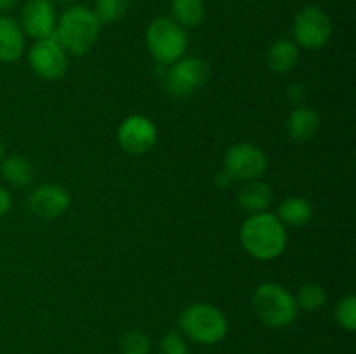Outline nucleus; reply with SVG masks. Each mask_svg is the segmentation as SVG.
Listing matches in <instances>:
<instances>
[{
  "mask_svg": "<svg viewBox=\"0 0 356 354\" xmlns=\"http://www.w3.org/2000/svg\"><path fill=\"white\" fill-rule=\"evenodd\" d=\"M273 203V189L261 180H247L238 191V205L250 214H261Z\"/></svg>",
  "mask_w": 356,
  "mask_h": 354,
  "instance_id": "4468645a",
  "label": "nucleus"
},
{
  "mask_svg": "<svg viewBox=\"0 0 356 354\" xmlns=\"http://www.w3.org/2000/svg\"><path fill=\"white\" fill-rule=\"evenodd\" d=\"M9 208H10L9 191L3 189V187H0V217L7 214V212H9Z\"/></svg>",
  "mask_w": 356,
  "mask_h": 354,
  "instance_id": "393cba45",
  "label": "nucleus"
},
{
  "mask_svg": "<svg viewBox=\"0 0 356 354\" xmlns=\"http://www.w3.org/2000/svg\"><path fill=\"white\" fill-rule=\"evenodd\" d=\"M229 180H232V179H229V177L226 176V174H221V176L218 177V184H219V186H226V184H228Z\"/></svg>",
  "mask_w": 356,
  "mask_h": 354,
  "instance_id": "cd10ccee",
  "label": "nucleus"
},
{
  "mask_svg": "<svg viewBox=\"0 0 356 354\" xmlns=\"http://www.w3.org/2000/svg\"><path fill=\"white\" fill-rule=\"evenodd\" d=\"M54 2L63 3V6H70V3H73V2H75V0H54Z\"/></svg>",
  "mask_w": 356,
  "mask_h": 354,
  "instance_id": "c85d7f7f",
  "label": "nucleus"
},
{
  "mask_svg": "<svg viewBox=\"0 0 356 354\" xmlns=\"http://www.w3.org/2000/svg\"><path fill=\"white\" fill-rule=\"evenodd\" d=\"M28 207L40 219H58L70 207V196L59 184H44L28 198Z\"/></svg>",
  "mask_w": 356,
  "mask_h": 354,
  "instance_id": "f8f14e48",
  "label": "nucleus"
},
{
  "mask_svg": "<svg viewBox=\"0 0 356 354\" xmlns=\"http://www.w3.org/2000/svg\"><path fill=\"white\" fill-rule=\"evenodd\" d=\"M318 125L320 118L316 115V111L306 106H298L296 110H292V113L287 118L289 135L296 142H305L315 137L316 130H318Z\"/></svg>",
  "mask_w": 356,
  "mask_h": 354,
  "instance_id": "2eb2a0df",
  "label": "nucleus"
},
{
  "mask_svg": "<svg viewBox=\"0 0 356 354\" xmlns=\"http://www.w3.org/2000/svg\"><path fill=\"white\" fill-rule=\"evenodd\" d=\"M31 69L37 76L44 80H58L66 71V54L65 49L59 44L54 33L47 38H42L33 44L28 54Z\"/></svg>",
  "mask_w": 356,
  "mask_h": 354,
  "instance_id": "1a4fd4ad",
  "label": "nucleus"
},
{
  "mask_svg": "<svg viewBox=\"0 0 356 354\" xmlns=\"http://www.w3.org/2000/svg\"><path fill=\"white\" fill-rule=\"evenodd\" d=\"M294 38L301 47L322 49L332 35V21L329 14L318 6H308L296 16L294 19Z\"/></svg>",
  "mask_w": 356,
  "mask_h": 354,
  "instance_id": "0eeeda50",
  "label": "nucleus"
},
{
  "mask_svg": "<svg viewBox=\"0 0 356 354\" xmlns=\"http://www.w3.org/2000/svg\"><path fill=\"white\" fill-rule=\"evenodd\" d=\"M146 45L159 65H174L186 52L188 38L176 21L156 17L146 30Z\"/></svg>",
  "mask_w": 356,
  "mask_h": 354,
  "instance_id": "39448f33",
  "label": "nucleus"
},
{
  "mask_svg": "<svg viewBox=\"0 0 356 354\" xmlns=\"http://www.w3.org/2000/svg\"><path fill=\"white\" fill-rule=\"evenodd\" d=\"M160 354H190L186 340L177 332H167L160 340Z\"/></svg>",
  "mask_w": 356,
  "mask_h": 354,
  "instance_id": "b1692460",
  "label": "nucleus"
},
{
  "mask_svg": "<svg viewBox=\"0 0 356 354\" xmlns=\"http://www.w3.org/2000/svg\"><path fill=\"white\" fill-rule=\"evenodd\" d=\"M257 318L270 328H282L291 325L298 316L296 297L277 283H263L256 288L252 297Z\"/></svg>",
  "mask_w": 356,
  "mask_h": 354,
  "instance_id": "7ed1b4c3",
  "label": "nucleus"
},
{
  "mask_svg": "<svg viewBox=\"0 0 356 354\" xmlns=\"http://www.w3.org/2000/svg\"><path fill=\"white\" fill-rule=\"evenodd\" d=\"M174 21L179 26L195 28L204 21L205 6L204 0H172L170 2Z\"/></svg>",
  "mask_w": 356,
  "mask_h": 354,
  "instance_id": "a211bd4d",
  "label": "nucleus"
},
{
  "mask_svg": "<svg viewBox=\"0 0 356 354\" xmlns=\"http://www.w3.org/2000/svg\"><path fill=\"white\" fill-rule=\"evenodd\" d=\"M266 165L263 149L250 142L232 146L225 155V174L233 180H256L263 176Z\"/></svg>",
  "mask_w": 356,
  "mask_h": 354,
  "instance_id": "6e6552de",
  "label": "nucleus"
},
{
  "mask_svg": "<svg viewBox=\"0 0 356 354\" xmlns=\"http://www.w3.org/2000/svg\"><path fill=\"white\" fill-rule=\"evenodd\" d=\"M240 242L252 257L271 260L282 255L287 246V231L280 219L268 212H261L243 222L240 229Z\"/></svg>",
  "mask_w": 356,
  "mask_h": 354,
  "instance_id": "f257e3e1",
  "label": "nucleus"
},
{
  "mask_svg": "<svg viewBox=\"0 0 356 354\" xmlns=\"http://www.w3.org/2000/svg\"><path fill=\"white\" fill-rule=\"evenodd\" d=\"M289 97H291L292 103H299V101L305 97V89L301 85H291L289 87Z\"/></svg>",
  "mask_w": 356,
  "mask_h": 354,
  "instance_id": "a878e982",
  "label": "nucleus"
},
{
  "mask_svg": "<svg viewBox=\"0 0 356 354\" xmlns=\"http://www.w3.org/2000/svg\"><path fill=\"white\" fill-rule=\"evenodd\" d=\"M2 151H3V149H2V142H0V158H2Z\"/></svg>",
  "mask_w": 356,
  "mask_h": 354,
  "instance_id": "c756f323",
  "label": "nucleus"
},
{
  "mask_svg": "<svg viewBox=\"0 0 356 354\" xmlns=\"http://www.w3.org/2000/svg\"><path fill=\"white\" fill-rule=\"evenodd\" d=\"M24 49V33L21 24L13 17L0 16V61L13 62L21 58Z\"/></svg>",
  "mask_w": 356,
  "mask_h": 354,
  "instance_id": "ddd939ff",
  "label": "nucleus"
},
{
  "mask_svg": "<svg viewBox=\"0 0 356 354\" xmlns=\"http://www.w3.org/2000/svg\"><path fill=\"white\" fill-rule=\"evenodd\" d=\"M211 78L209 62L200 58L176 61L163 76V89L174 99H188Z\"/></svg>",
  "mask_w": 356,
  "mask_h": 354,
  "instance_id": "423d86ee",
  "label": "nucleus"
},
{
  "mask_svg": "<svg viewBox=\"0 0 356 354\" xmlns=\"http://www.w3.org/2000/svg\"><path fill=\"white\" fill-rule=\"evenodd\" d=\"M117 137L122 149L131 155H145L155 146L156 128L149 118L143 115H132L122 121Z\"/></svg>",
  "mask_w": 356,
  "mask_h": 354,
  "instance_id": "9d476101",
  "label": "nucleus"
},
{
  "mask_svg": "<svg viewBox=\"0 0 356 354\" xmlns=\"http://www.w3.org/2000/svg\"><path fill=\"white\" fill-rule=\"evenodd\" d=\"M56 10L51 0H28L21 10V28L23 33L31 38L51 37L56 31Z\"/></svg>",
  "mask_w": 356,
  "mask_h": 354,
  "instance_id": "9b49d317",
  "label": "nucleus"
},
{
  "mask_svg": "<svg viewBox=\"0 0 356 354\" xmlns=\"http://www.w3.org/2000/svg\"><path fill=\"white\" fill-rule=\"evenodd\" d=\"M2 176L13 186L24 187L33 180V165L19 155L9 156L2 162Z\"/></svg>",
  "mask_w": 356,
  "mask_h": 354,
  "instance_id": "6ab92c4d",
  "label": "nucleus"
},
{
  "mask_svg": "<svg viewBox=\"0 0 356 354\" xmlns=\"http://www.w3.org/2000/svg\"><path fill=\"white\" fill-rule=\"evenodd\" d=\"M152 349V340L141 330H131L120 340L122 354H148Z\"/></svg>",
  "mask_w": 356,
  "mask_h": 354,
  "instance_id": "4be33fe9",
  "label": "nucleus"
},
{
  "mask_svg": "<svg viewBox=\"0 0 356 354\" xmlns=\"http://www.w3.org/2000/svg\"><path fill=\"white\" fill-rule=\"evenodd\" d=\"M336 319L339 326H343L348 332L356 330V297L346 295L341 298L336 305Z\"/></svg>",
  "mask_w": 356,
  "mask_h": 354,
  "instance_id": "5701e85b",
  "label": "nucleus"
},
{
  "mask_svg": "<svg viewBox=\"0 0 356 354\" xmlns=\"http://www.w3.org/2000/svg\"><path fill=\"white\" fill-rule=\"evenodd\" d=\"M17 2H19V0H0V16H2V14H6L7 10L14 9Z\"/></svg>",
  "mask_w": 356,
  "mask_h": 354,
  "instance_id": "bb28decb",
  "label": "nucleus"
},
{
  "mask_svg": "<svg viewBox=\"0 0 356 354\" xmlns=\"http://www.w3.org/2000/svg\"><path fill=\"white\" fill-rule=\"evenodd\" d=\"M313 217V207L309 205L308 200L299 196L287 198L285 201H282V205L278 207V219H280L284 224L294 226V228H301L306 226Z\"/></svg>",
  "mask_w": 356,
  "mask_h": 354,
  "instance_id": "f3484780",
  "label": "nucleus"
},
{
  "mask_svg": "<svg viewBox=\"0 0 356 354\" xmlns=\"http://www.w3.org/2000/svg\"><path fill=\"white\" fill-rule=\"evenodd\" d=\"M268 68L275 73H287L299 62V47L292 40L280 38L266 52Z\"/></svg>",
  "mask_w": 356,
  "mask_h": 354,
  "instance_id": "dca6fc26",
  "label": "nucleus"
},
{
  "mask_svg": "<svg viewBox=\"0 0 356 354\" xmlns=\"http://www.w3.org/2000/svg\"><path fill=\"white\" fill-rule=\"evenodd\" d=\"M101 23L92 9L73 6L59 16L54 35L65 51L73 56H83L94 47L99 37Z\"/></svg>",
  "mask_w": 356,
  "mask_h": 354,
  "instance_id": "f03ea898",
  "label": "nucleus"
},
{
  "mask_svg": "<svg viewBox=\"0 0 356 354\" xmlns=\"http://www.w3.org/2000/svg\"><path fill=\"white\" fill-rule=\"evenodd\" d=\"M179 326L184 335L190 337L193 342L205 346L221 342L228 333V321L222 311L204 302L184 309L179 316Z\"/></svg>",
  "mask_w": 356,
  "mask_h": 354,
  "instance_id": "20e7f679",
  "label": "nucleus"
},
{
  "mask_svg": "<svg viewBox=\"0 0 356 354\" xmlns=\"http://www.w3.org/2000/svg\"><path fill=\"white\" fill-rule=\"evenodd\" d=\"M327 302V292L323 287L316 283H308L301 287L298 297H296V304L298 307H302L305 311H316V309L323 307Z\"/></svg>",
  "mask_w": 356,
  "mask_h": 354,
  "instance_id": "aec40b11",
  "label": "nucleus"
},
{
  "mask_svg": "<svg viewBox=\"0 0 356 354\" xmlns=\"http://www.w3.org/2000/svg\"><path fill=\"white\" fill-rule=\"evenodd\" d=\"M129 9V0H96L94 14L101 24L115 23L125 16Z\"/></svg>",
  "mask_w": 356,
  "mask_h": 354,
  "instance_id": "412c9836",
  "label": "nucleus"
}]
</instances>
